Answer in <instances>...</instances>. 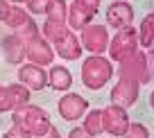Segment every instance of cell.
I'll return each mask as SVG.
<instances>
[{"instance_id":"6da1fadb","label":"cell","mask_w":154,"mask_h":138,"mask_svg":"<svg viewBox=\"0 0 154 138\" xmlns=\"http://www.w3.org/2000/svg\"><path fill=\"white\" fill-rule=\"evenodd\" d=\"M43 34H45V41L52 43L54 52H57L61 59H68V61L79 59V54H82V43L77 41V36L66 27V25L48 20V23L43 25Z\"/></svg>"},{"instance_id":"7a4b0ae2","label":"cell","mask_w":154,"mask_h":138,"mask_svg":"<svg viewBox=\"0 0 154 138\" xmlns=\"http://www.w3.org/2000/svg\"><path fill=\"white\" fill-rule=\"evenodd\" d=\"M14 122L18 124L20 129H25L32 138L43 136L50 129L48 113H45L43 109H38V106H18V109L14 111Z\"/></svg>"},{"instance_id":"3957f363","label":"cell","mask_w":154,"mask_h":138,"mask_svg":"<svg viewBox=\"0 0 154 138\" xmlns=\"http://www.w3.org/2000/svg\"><path fill=\"white\" fill-rule=\"evenodd\" d=\"M113 77V66L106 61L104 57L100 54H93L84 61V68H82V81L88 86V88L97 90V88H104L106 81Z\"/></svg>"},{"instance_id":"277c9868","label":"cell","mask_w":154,"mask_h":138,"mask_svg":"<svg viewBox=\"0 0 154 138\" xmlns=\"http://www.w3.org/2000/svg\"><path fill=\"white\" fill-rule=\"evenodd\" d=\"M136 48H138V32L131 27H122L116 34V38L109 43L106 50H109V57L113 61H122L127 54L136 52Z\"/></svg>"},{"instance_id":"5b68a950","label":"cell","mask_w":154,"mask_h":138,"mask_svg":"<svg viewBox=\"0 0 154 138\" xmlns=\"http://www.w3.org/2000/svg\"><path fill=\"white\" fill-rule=\"evenodd\" d=\"M100 0H72L70 11H68V25L72 29H84L88 25V20H93V16L97 14Z\"/></svg>"},{"instance_id":"8992f818","label":"cell","mask_w":154,"mask_h":138,"mask_svg":"<svg viewBox=\"0 0 154 138\" xmlns=\"http://www.w3.org/2000/svg\"><path fill=\"white\" fill-rule=\"evenodd\" d=\"M120 75H127L131 79H136L138 84H147L149 72H147V59L143 52H131L120 61Z\"/></svg>"},{"instance_id":"52a82bcc","label":"cell","mask_w":154,"mask_h":138,"mask_svg":"<svg viewBox=\"0 0 154 138\" xmlns=\"http://www.w3.org/2000/svg\"><path fill=\"white\" fill-rule=\"evenodd\" d=\"M102 129L113 136H125V131L129 129V118H127V109L122 106H109L102 111Z\"/></svg>"},{"instance_id":"ba28073f","label":"cell","mask_w":154,"mask_h":138,"mask_svg":"<svg viewBox=\"0 0 154 138\" xmlns=\"http://www.w3.org/2000/svg\"><path fill=\"white\" fill-rule=\"evenodd\" d=\"M138 97V81L131 79L127 75H120V81L111 90V100H113L116 106H122V109H129L131 104Z\"/></svg>"},{"instance_id":"9c48e42d","label":"cell","mask_w":154,"mask_h":138,"mask_svg":"<svg viewBox=\"0 0 154 138\" xmlns=\"http://www.w3.org/2000/svg\"><path fill=\"white\" fill-rule=\"evenodd\" d=\"M82 45L86 50H91L93 54H100L109 48V32L102 25H91V27L82 29Z\"/></svg>"},{"instance_id":"30bf717a","label":"cell","mask_w":154,"mask_h":138,"mask_svg":"<svg viewBox=\"0 0 154 138\" xmlns=\"http://www.w3.org/2000/svg\"><path fill=\"white\" fill-rule=\"evenodd\" d=\"M86 109H88V102L84 100L82 95H77V93L63 95L61 100H59V113H61V118L68 120V122L79 120L84 113H86Z\"/></svg>"},{"instance_id":"8fae6325","label":"cell","mask_w":154,"mask_h":138,"mask_svg":"<svg viewBox=\"0 0 154 138\" xmlns=\"http://www.w3.org/2000/svg\"><path fill=\"white\" fill-rule=\"evenodd\" d=\"M29 100V90L23 86L14 84V86H0V111H9V109H18V106L27 104Z\"/></svg>"},{"instance_id":"7c38bea8","label":"cell","mask_w":154,"mask_h":138,"mask_svg":"<svg viewBox=\"0 0 154 138\" xmlns=\"http://www.w3.org/2000/svg\"><path fill=\"white\" fill-rule=\"evenodd\" d=\"M131 18H134V9L127 0H118L106 9V20H109L111 27L116 29H122V27H129Z\"/></svg>"},{"instance_id":"4fadbf2b","label":"cell","mask_w":154,"mask_h":138,"mask_svg":"<svg viewBox=\"0 0 154 138\" xmlns=\"http://www.w3.org/2000/svg\"><path fill=\"white\" fill-rule=\"evenodd\" d=\"M18 77L20 81H23L27 88H45L48 86V75H45V70H41V66H36V63H32V66H23L18 70Z\"/></svg>"},{"instance_id":"5bb4252c","label":"cell","mask_w":154,"mask_h":138,"mask_svg":"<svg viewBox=\"0 0 154 138\" xmlns=\"http://www.w3.org/2000/svg\"><path fill=\"white\" fill-rule=\"evenodd\" d=\"M2 50H5V59L9 63H18L20 59L25 57V41H23V36H18V34L7 36L5 41H2Z\"/></svg>"},{"instance_id":"9a60e30c","label":"cell","mask_w":154,"mask_h":138,"mask_svg":"<svg viewBox=\"0 0 154 138\" xmlns=\"http://www.w3.org/2000/svg\"><path fill=\"white\" fill-rule=\"evenodd\" d=\"M48 84L52 86L54 90H68L72 86V75L70 70H66L63 66H52L48 75Z\"/></svg>"},{"instance_id":"2e32d148","label":"cell","mask_w":154,"mask_h":138,"mask_svg":"<svg viewBox=\"0 0 154 138\" xmlns=\"http://www.w3.org/2000/svg\"><path fill=\"white\" fill-rule=\"evenodd\" d=\"M138 41L143 43L145 48L154 50V14H147L143 20V25H140V36Z\"/></svg>"},{"instance_id":"e0dca14e","label":"cell","mask_w":154,"mask_h":138,"mask_svg":"<svg viewBox=\"0 0 154 138\" xmlns=\"http://www.w3.org/2000/svg\"><path fill=\"white\" fill-rule=\"evenodd\" d=\"M45 14H48V20L66 25V16H68L66 14V2H63V0H50Z\"/></svg>"},{"instance_id":"ac0fdd59","label":"cell","mask_w":154,"mask_h":138,"mask_svg":"<svg viewBox=\"0 0 154 138\" xmlns=\"http://www.w3.org/2000/svg\"><path fill=\"white\" fill-rule=\"evenodd\" d=\"M84 129H86L91 136H97L100 131H104V129H102V111H91V113L86 115V120H84Z\"/></svg>"},{"instance_id":"d6986e66","label":"cell","mask_w":154,"mask_h":138,"mask_svg":"<svg viewBox=\"0 0 154 138\" xmlns=\"http://www.w3.org/2000/svg\"><path fill=\"white\" fill-rule=\"evenodd\" d=\"M122 138H149V133L143 124H129V129L125 131Z\"/></svg>"},{"instance_id":"ffe728a7","label":"cell","mask_w":154,"mask_h":138,"mask_svg":"<svg viewBox=\"0 0 154 138\" xmlns=\"http://www.w3.org/2000/svg\"><path fill=\"white\" fill-rule=\"evenodd\" d=\"M48 2H50V0H27V7H29L32 14H45Z\"/></svg>"},{"instance_id":"44dd1931","label":"cell","mask_w":154,"mask_h":138,"mask_svg":"<svg viewBox=\"0 0 154 138\" xmlns=\"http://www.w3.org/2000/svg\"><path fill=\"white\" fill-rule=\"evenodd\" d=\"M5 138H32V136H29V133L25 131V129H20L18 124H14V127H11L9 131L5 133Z\"/></svg>"},{"instance_id":"7402d4cb","label":"cell","mask_w":154,"mask_h":138,"mask_svg":"<svg viewBox=\"0 0 154 138\" xmlns=\"http://www.w3.org/2000/svg\"><path fill=\"white\" fill-rule=\"evenodd\" d=\"M9 11H11V7L7 5V0H0V20H7Z\"/></svg>"},{"instance_id":"603a6c76","label":"cell","mask_w":154,"mask_h":138,"mask_svg":"<svg viewBox=\"0 0 154 138\" xmlns=\"http://www.w3.org/2000/svg\"><path fill=\"white\" fill-rule=\"evenodd\" d=\"M36 138H61V136H59V131H57L54 127H50L48 131L43 133V136H36Z\"/></svg>"},{"instance_id":"cb8c5ba5","label":"cell","mask_w":154,"mask_h":138,"mask_svg":"<svg viewBox=\"0 0 154 138\" xmlns=\"http://www.w3.org/2000/svg\"><path fill=\"white\" fill-rule=\"evenodd\" d=\"M149 104L154 106V90H152V95H149Z\"/></svg>"},{"instance_id":"d4e9b609","label":"cell","mask_w":154,"mask_h":138,"mask_svg":"<svg viewBox=\"0 0 154 138\" xmlns=\"http://www.w3.org/2000/svg\"><path fill=\"white\" fill-rule=\"evenodd\" d=\"M11 2H27V0H11Z\"/></svg>"},{"instance_id":"484cf974","label":"cell","mask_w":154,"mask_h":138,"mask_svg":"<svg viewBox=\"0 0 154 138\" xmlns=\"http://www.w3.org/2000/svg\"><path fill=\"white\" fill-rule=\"evenodd\" d=\"M152 52H154V50H152Z\"/></svg>"}]
</instances>
